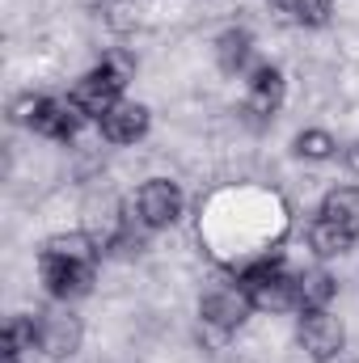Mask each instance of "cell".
I'll list each match as a JSON object with an SVG mask.
<instances>
[{
    "instance_id": "obj_2",
    "label": "cell",
    "mask_w": 359,
    "mask_h": 363,
    "mask_svg": "<svg viewBox=\"0 0 359 363\" xmlns=\"http://www.w3.org/2000/svg\"><path fill=\"white\" fill-rule=\"evenodd\" d=\"M43 283L55 300H72V296H85L93 283V258H77V254H55V250H43Z\"/></svg>"
},
{
    "instance_id": "obj_6",
    "label": "cell",
    "mask_w": 359,
    "mask_h": 363,
    "mask_svg": "<svg viewBox=\"0 0 359 363\" xmlns=\"http://www.w3.org/2000/svg\"><path fill=\"white\" fill-rule=\"evenodd\" d=\"M81 118H85V110H81L72 97H68V101H60V97H38L30 127H34L38 135H47V140H68V135H77Z\"/></svg>"
},
{
    "instance_id": "obj_14",
    "label": "cell",
    "mask_w": 359,
    "mask_h": 363,
    "mask_svg": "<svg viewBox=\"0 0 359 363\" xmlns=\"http://www.w3.org/2000/svg\"><path fill=\"white\" fill-rule=\"evenodd\" d=\"M296 291H300V304H304V308H326V304L334 300L338 283L326 271H309L304 279H296Z\"/></svg>"
},
{
    "instance_id": "obj_13",
    "label": "cell",
    "mask_w": 359,
    "mask_h": 363,
    "mask_svg": "<svg viewBox=\"0 0 359 363\" xmlns=\"http://www.w3.org/2000/svg\"><path fill=\"white\" fill-rule=\"evenodd\" d=\"M250 51H254V38H250L245 30H228V34H220V43H216V60H220L224 72H241V68L250 64Z\"/></svg>"
},
{
    "instance_id": "obj_7",
    "label": "cell",
    "mask_w": 359,
    "mask_h": 363,
    "mask_svg": "<svg viewBox=\"0 0 359 363\" xmlns=\"http://www.w3.org/2000/svg\"><path fill=\"white\" fill-rule=\"evenodd\" d=\"M250 308H254V304H250L245 291H237V287H220V291L203 296L199 317H203V325H211V330H220V334H233V330L245 321Z\"/></svg>"
},
{
    "instance_id": "obj_9",
    "label": "cell",
    "mask_w": 359,
    "mask_h": 363,
    "mask_svg": "<svg viewBox=\"0 0 359 363\" xmlns=\"http://www.w3.org/2000/svg\"><path fill=\"white\" fill-rule=\"evenodd\" d=\"M97 123H101V135H106L110 144H136V140L148 131V110L136 106V101H118V106H110Z\"/></svg>"
},
{
    "instance_id": "obj_16",
    "label": "cell",
    "mask_w": 359,
    "mask_h": 363,
    "mask_svg": "<svg viewBox=\"0 0 359 363\" xmlns=\"http://www.w3.org/2000/svg\"><path fill=\"white\" fill-rule=\"evenodd\" d=\"M283 9L300 26H326L330 21V0H283Z\"/></svg>"
},
{
    "instance_id": "obj_10",
    "label": "cell",
    "mask_w": 359,
    "mask_h": 363,
    "mask_svg": "<svg viewBox=\"0 0 359 363\" xmlns=\"http://www.w3.org/2000/svg\"><path fill=\"white\" fill-rule=\"evenodd\" d=\"M245 101H250V110H254V114H275V110L283 106V72H279V68H270V64L254 68Z\"/></svg>"
},
{
    "instance_id": "obj_17",
    "label": "cell",
    "mask_w": 359,
    "mask_h": 363,
    "mask_svg": "<svg viewBox=\"0 0 359 363\" xmlns=\"http://www.w3.org/2000/svg\"><path fill=\"white\" fill-rule=\"evenodd\" d=\"M347 161H351V169L359 174V144H351V152H347Z\"/></svg>"
},
{
    "instance_id": "obj_12",
    "label": "cell",
    "mask_w": 359,
    "mask_h": 363,
    "mask_svg": "<svg viewBox=\"0 0 359 363\" xmlns=\"http://www.w3.org/2000/svg\"><path fill=\"white\" fill-rule=\"evenodd\" d=\"M351 241H355V237H351L347 228H338L334 220H326V216H317L313 228H309V245H313L321 258H338V254H347Z\"/></svg>"
},
{
    "instance_id": "obj_3",
    "label": "cell",
    "mask_w": 359,
    "mask_h": 363,
    "mask_svg": "<svg viewBox=\"0 0 359 363\" xmlns=\"http://www.w3.org/2000/svg\"><path fill=\"white\" fill-rule=\"evenodd\" d=\"M127 85V64H118V60H110V64H97L93 72L81 77V85L72 89V101L85 110V114H106L110 106H118V93Z\"/></svg>"
},
{
    "instance_id": "obj_5",
    "label": "cell",
    "mask_w": 359,
    "mask_h": 363,
    "mask_svg": "<svg viewBox=\"0 0 359 363\" xmlns=\"http://www.w3.org/2000/svg\"><path fill=\"white\" fill-rule=\"evenodd\" d=\"M182 216V190L170 178H148L140 186V220L148 228H165Z\"/></svg>"
},
{
    "instance_id": "obj_11",
    "label": "cell",
    "mask_w": 359,
    "mask_h": 363,
    "mask_svg": "<svg viewBox=\"0 0 359 363\" xmlns=\"http://www.w3.org/2000/svg\"><path fill=\"white\" fill-rule=\"evenodd\" d=\"M321 216L334 220L338 228H347L351 237H359V186H338L326 194L321 203Z\"/></svg>"
},
{
    "instance_id": "obj_4",
    "label": "cell",
    "mask_w": 359,
    "mask_h": 363,
    "mask_svg": "<svg viewBox=\"0 0 359 363\" xmlns=\"http://www.w3.org/2000/svg\"><path fill=\"white\" fill-rule=\"evenodd\" d=\"M300 347L317 363L334 359L343 351V321L330 317L326 308H304V317H300Z\"/></svg>"
},
{
    "instance_id": "obj_15",
    "label": "cell",
    "mask_w": 359,
    "mask_h": 363,
    "mask_svg": "<svg viewBox=\"0 0 359 363\" xmlns=\"http://www.w3.org/2000/svg\"><path fill=\"white\" fill-rule=\"evenodd\" d=\"M334 135L330 131H300L296 135V157H304V161H330L334 157Z\"/></svg>"
},
{
    "instance_id": "obj_1",
    "label": "cell",
    "mask_w": 359,
    "mask_h": 363,
    "mask_svg": "<svg viewBox=\"0 0 359 363\" xmlns=\"http://www.w3.org/2000/svg\"><path fill=\"white\" fill-rule=\"evenodd\" d=\"M241 291H245V296H250V304H254V308H263V313H283V308L300 304L296 279L279 271V262H275V258H263V262H254L250 271L241 274Z\"/></svg>"
},
{
    "instance_id": "obj_8",
    "label": "cell",
    "mask_w": 359,
    "mask_h": 363,
    "mask_svg": "<svg viewBox=\"0 0 359 363\" xmlns=\"http://www.w3.org/2000/svg\"><path fill=\"white\" fill-rule=\"evenodd\" d=\"M81 347V321L72 313H38V351L64 359Z\"/></svg>"
}]
</instances>
